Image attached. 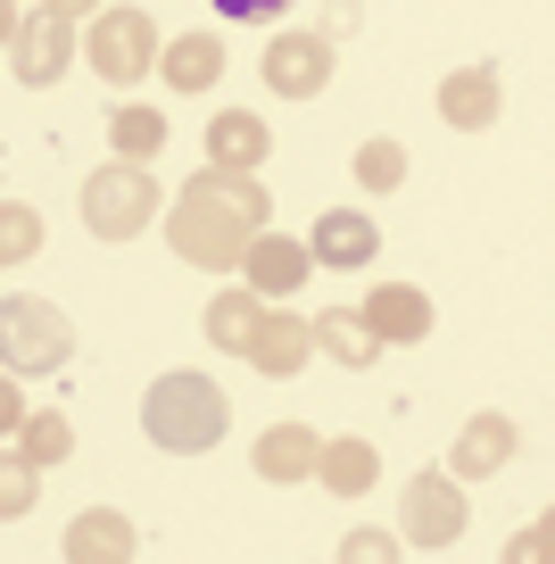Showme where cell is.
Segmentation results:
<instances>
[{
  "label": "cell",
  "instance_id": "obj_1",
  "mask_svg": "<svg viewBox=\"0 0 555 564\" xmlns=\"http://www.w3.org/2000/svg\"><path fill=\"white\" fill-rule=\"evenodd\" d=\"M258 232H274V199L258 175H232V166H199L166 208V249L183 265H208V274L249 265Z\"/></svg>",
  "mask_w": 555,
  "mask_h": 564
},
{
  "label": "cell",
  "instance_id": "obj_2",
  "mask_svg": "<svg viewBox=\"0 0 555 564\" xmlns=\"http://www.w3.org/2000/svg\"><path fill=\"white\" fill-rule=\"evenodd\" d=\"M225 390L208 382V373H157L150 399H141V432H150V448H166V457H208L216 441H225Z\"/></svg>",
  "mask_w": 555,
  "mask_h": 564
},
{
  "label": "cell",
  "instance_id": "obj_3",
  "mask_svg": "<svg viewBox=\"0 0 555 564\" xmlns=\"http://www.w3.org/2000/svg\"><path fill=\"white\" fill-rule=\"evenodd\" d=\"M157 175L150 166H133V159H117V166H91V183H84V232L91 241H141V232L157 225Z\"/></svg>",
  "mask_w": 555,
  "mask_h": 564
},
{
  "label": "cell",
  "instance_id": "obj_4",
  "mask_svg": "<svg viewBox=\"0 0 555 564\" xmlns=\"http://www.w3.org/2000/svg\"><path fill=\"white\" fill-rule=\"evenodd\" d=\"M0 357H9V373H58L75 357L67 307L34 300V291H9V300H0Z\"/></svg>",
  "mask_w": 555,
  "mask_h": 564
},
{
  "label": "cell",
  "instance_id": "obj_5",
  "mask_svg": "<svg viewBox=\"0 0 555 564\" xmlns=\"http://www.w3.org/2000/svg\"><path fill=\"white\" fill-rule=\"evenodd\" d=\"M157 18L150 9H100L84 34V67L100 75V84H141V75H157Z\"/></svg>",
  "mask_w": 555,
  "mask_h": 564
},
{
  "label": "cell",
  "instance_id": "obj_6",
  "mask_svg": "<svg viewBox=\"0 0 555 564\" xmlns=\"http://www.w3.org/2000/svg\"><path fill=\"white\" fill-rule=\"evenodd\" d=\"M465 523H472V507H465V481L456 474H415L406 481V498H399V540L406 547H456L465 540Z\"/></svg>",
  "mask_w": 555,
  "mask_h": 564
},
{
  "label": "cell",
  "instance_id": "obj_7",
  "mask_svg": "<svg viewBox=\"0 0 555 564\" xmlns=\"http://www.w3.org/2000/svg\"><path fill=\"white\" fill-rule=\"evenodd\" d=\"M67 67H75V25H67V18L34 9V18H18V25H9V75H18L25 91L58 84Z\"/></svg>",
  "mask_w": 555,
  "mask_h": 564
},
{
  "label": "cell",
  "instance_id": "obj_8",
  "mask_svg": "<svg viewBox=\"0 0 555 564\" xmlns=\"http://www.w3.org/2000/svg\"><path fill=\"white\" fill-rule=\"evenodd\" d=\"M331 84V34H274L265 42V91L274 100H315Z\"/></svg>",
  "mask_w": 555,
  "mask_h": 564
},
{
  "label": "cell",
  "instance_id": "obj_9",
  "mask_svg": "<svg viewBox=\"0 0 555 564\" xmlns=\"http://www.w3.org/2000/svg\"><path fill=\"white\" fill-rule=\"evenodd\" d=\"M514 448H522L514 415L481 406V415H465V432H456V448H448V474H456V481H498L505 465H514Z\"/></svg>",
  "mask_w": 555,
  "mask_h": 564
},
{
  "label": "cell",
  "instance_id": "obj_10",
  "mask_svg": "<svg viewBox=\"0 0 555 564\" xmlns=\"http://www.w3.org/2000/svg\"><path fill=\"white\" fill-rule=\"evenodd\" d=\"M307 249H315L324 274H357V265L382 258V225H373L364 208H324V216H315V232H307Z\"/></svg>",
  "mask_w": 555,
  "mask_h": 564
},
{
  "label": "cell",
  "instance_id": "obj_11",
  "mask_svg": "<svg viewBox=\"0 0 555 564\" xmlns=\"http://www.w3.org/2000/svg\"><path fill=\"white\" fill-rule=\"evenodd\" d=\"M439 117H448L456 133H489V124L505 117V84H498V67H456L448 84H439Z\"/></svg>",
  "mask_w": 555,
  "mask_h": 564
},
{
  "label": "cell",
  "instance_id": "obj_12",
  "mask_svg": "<svg viewBox=\"0 0 555 564\" xmlns=\"http://www.w3.org/2000/svg\"><path fill=\"white\" fill-rule=\"evenodd\" d=\"M249 465H258L265 481H315V465H324V432H307V423H274V432H258V448H249Z\"/></svg>",
  "mask_w": 555,
  "mask_h": 564
},
{
  "label": "cell",
  "instance_id": "obj_13",
  "mask_svg": "<svg viewBox=\"0 0 555 564\" xmlns=\"http://www.w3.org/2000/svg\"><path fill=\"white\" fill-rule=\"evenodd\" d=\"M307 274H324V265H315V249H298L291 232H258V249H249V265H241V282H258L265 300H291Z\"/></svg>",
  "mask_w": 555,
  "mask_h": 564
},
{
  "label": "cell",
  "instance_id": "obj_14",
  "mask_svg": "<svg viewBox=\"0 0 555 564\" xmlns=\"http://www.w3.org/2000/svg\"><path fill=\"white\" fill-rule=\"evenodd\" d=\"M265 316H274V307H265L258 282H232V291H216V300H208V340H216V349H232V357H249V349H258V333H265Z\"/></svg>",
  "mask_w": 555,
  "mask_h": 564
},
{
  "label": "cell",
  "instance_id": "obj_15",
  "mask_svg": "<svg viewBox=\"0 0 555 564\" xmlns=\"http://www.w3.org/2000/svg\"><path fill=\"white\" fill-rule=\"evenodd\" d=\"M265 150H274V133H265V117H249V108H216L208 117V166H232V175H258Z\"/></svg>",
  "mask_w": 555,
  "mask_h": 564
},
{
  "label": "cell",
  "instance_id": "obj_16",
  "mask_svg": "<svg viewBox=\"0 0 555 564\" xmlns=\"http://www.w3.org/2000/svg\"><path fill=\"white\" fill-rule=\"evenodd\" d=\"M133 556H141V531L124 523V514H108V507H84V514H75L67 564H133Z\"/></svg>",
  "mask_w": 555,
  "mask_h": 564
},
{
  "label": "cell",
  "instance_id": "obj_17",
  "mask_svg": "<svg viewBox=\"0 0 555 564\" xmlns=\"http://www.w3.org/2000/svg\"><path fill=\"white\" fill-rule=\"evenodd\" d=\"M315 349H324L331 366L364 373V366H373V357L390 349V340L373 333V316H364V307H324V316H315Z\"/></svg>",
  "mask_w": 555,
  "mask_h": 564
},
{
  "label": "cell",
  "instance_id": "obj_18",
  "mask_svg": "<svg viewBox=\"0 0 555 564\" xmlns=\"http://www.w3.org/2000/svg\"><path fill=\"white\" fill-rule=\"evenodd\" d=\"M364 316H373V333H382L390 349H415V340H432V300H423L415 282H382V291L364 300Z\"/></svg>",
  "mask_w": 555,
  "mask_h": 564
},
{
  "label": "cell",
  "instance_id": "obj_19",
  "mask_svg": "<svg viewBox=\"0 0 555 564\" xmlns=\"http://www.w3.org/2000/svg\"><path fill=\"white\" fill-rule=\"evenodd\" d=\"M307 357H315V324H298L291 307H274V316H265V333H258V349H249V366H258L265 382H291Z\"/></svg>",
  "mask_w": 555,
  "mask_h": 564
},
{
  "label": "cell",
  "instance_id": "obj_20",
  "mask_svg": "<svg viewBox=\"0 0 555 564\" xmlns=\"http://www.w3.org/2000/svg\"><path fill=\"white\" fill-rule=\"evenodd\" d=\"M157 75H166V91H216V75H225V42H216V34H174L166 58H157Z\"/></svg>",
  "mask_w": 555,
  "mask_h": 564
},
{
  "label": "cell",
  "instance_id": "obj_21",
  "mask_svg": "<svg viewBox=\"0 0 555 564\" xmlns=\"http://www.w3.org/2000/svg\"><path fill=\"white\" fill-rule=\"evenodd\" d=\"M315 481H324L331 498H364L373 481H382V457H373V441H324V465H315Z\"/></svg>",
  "mask_w": 555,
  "mask_h": 564
},
{
  "label": "cell",
  "instance_id": "obj_22",
  "mask_svg": "<svg viewBox=\"0 0 555 564\" xmlns=\"http://www.w3.org/2000/svg\"><path fill=\"white\" fill-rule=\"evenodd\" d=\"M348 166H357V192H364V199H390V192L406 183V150H399L390 133L357 141V159H348Z\"/></svg>",
  "mask_w": 555,
  "mask_h": 564
},
{
  "label": "cell",
  "instance_id": "obj_23",
  "mask_svg": "<svg viewBox=\"0 0 555 564\" xmlns=\"http://www.w3.org/2000/svg\"><path fill=\"white\" fill-rule=\"evenodd\" d=\"M108 141H117V159H133V166H150L157 150H166V117L157 108H117V124H108Z\"/></svg>",
  "mask_w": 555,
  "mask_h": 564
},
{
  "label": "cell",
  "instance_id": "obj_24",
  "mask_svg": "<svg viewBox=\"0 0 555 564\" xmlns=\"http://www.w3.org/2000/svg\"><path fill=\"white\" fill-rule=\"evenodd\" d=\"M9 448H18V457H34V465H67L75 423H67V415H25V432H18Z\"/></svg>",
  "mask_w": 555,
  "mask_h": 564
},
{
  "label": "cell",
  "instance_id": "obj_25",
  "mask_svg": "<svg viewBox=\"0 0 555 564\" xmlns=\"http://www.w3.org/2000/svg\"><path fill=\"white\" fill-rule=\"evenodd\" d=\"M42 249V216L25 208V199H9V208H0V265H25Z\"/></svg>",
  "mask_w": 555,
  "mask_h": 564
},
{
  "label": "cell",
  "instance_id": "obj_26",
  "mask_svg": "<svg viewBox=\"0 0 555 564\" xmlns=\"http://www.w3.org/2000/svg\"><path fill=\"white\" fill-rule=\"evenodd\" d=\"M34 490H42V465L34 457H9V465H0V514H9V523L34 507Z\"/></svg>",
  "mask_w": 555,
  "mask_h": 564
},
{
  "label": "cell",
  "instance_id": "obj_27",
  "mask_svg": "<svg viewBox=\"0 0 555 564\" xmlns=\"http://www.w3.org/2000/svg\"><path fill=\"white\" fill-rule=\"evenodd\" d=\"M505 564H555V507L538 514L531 531H514V540H505Z\"/></svg>",
  "mask_w": 555,
  "mask_h": 564
},
{
  "label": "cell",
  "instance_id": "obj_28",
  "mask_svg": "<svg viewBox=\"0 0 555 564\" xmlns=\"http://www.w3.org/2000/svg\"><path fill=\"white\" fill-rule=\"evenodd\" d=\"M406 540H382V531H348L340 540V564H390Z\"/></svg>",
  "mask_w": 555,
  "mask_h": 564
},
{
  "label": "cell",
  "instance_id": "obj_29",
  "mask_svg": "<svg viewBox=\"0 0 555 564\" xmlns=\"http://www.w3.org/2000/svg\"><path fill=\"white\" fill-rule=\"evenodd\" d=\"M208 9H216V18H232V25H274L291 0H208Z\"/></svg>",
  "mask_w": 555,
  "mask_h": 564
},
{
  "label": "cell",
  "instance_id": "obj_30",
  "mask_svg": "<svg viewBox=\"0 0 555 564\" xmlns=\"http://www.w3.org/2000/svg\"><path fill=\"white\" fill-rule=\"evenodd\" d=\"M42 9H51V18H67V25H75V18H100V0H42Z\"/></svg>",
  "mask_w": 555,
  "mask_h": 564
}]
</instances>
